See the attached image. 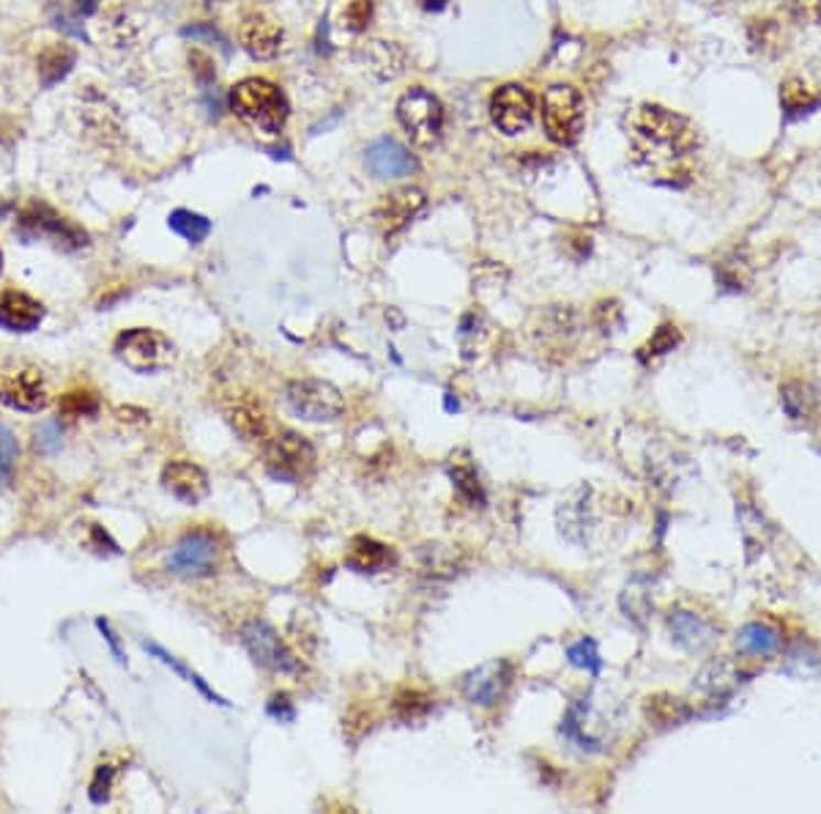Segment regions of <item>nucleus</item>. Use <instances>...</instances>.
<instances>
[{"label": "nucleus", "mask_w": 821, "mask_h": 814, "mask_svg": "<svg viewBox=\"0 0 821 814\" xmlns=\"http://www.w3.org/2000/svg\"><path fill=\"white\" fill-rule=\"evenodd\" d=\"M583 97L572 86H550L543 97V123L556 145H572L583 129Z\"/></svg>", "instance_id": "obj_5"}, {"label": "nucleus", "mask_w": 821, "mask_h": 814, "mask_svg": "<svg viewBox=\"0 0 821 814\" xmlns=\"http://www.w3.org/2000/svg\"><path fill=\"white\" fill-rule=\"evenodd\" d=\"M491 118L504 134H521L534 123V97L528 88L510 83L491 99Z\"/></svg>", "instance_id": "obj_14"}, {"label": "nucleus", "mask_w": 821, "mask_h": 814, "mask_svg": "<svg viewBox=\"0 0 821 814\" xmlns=\"http://www.w3.org/2000/svg\"><path fill=\"white\" fill-rule=\"evenodd\" d=\"M219 541L206 530H193L171 549L167 554V568L178 576H193V579H200V576H208L217 571L219 563Z\"/></svg>", "instance_id": "obj_10"}, {"label": "nucleus", "mask_w": 821, "mask_h": 814, "mask_svg": "<svg viewBox=\"0 0 821 814\" xmlns=\"http://www.w3.org/2000/svg\"><path fill=\"white\" fill-rule=\"evenodd\" d=\"M668 631H671L674 642L679 648L690 650V653H701V650H707L715 642V631H712L710 622L685 609H674L668 615Z\"/></svg>", "instance_id": "obj_19"}, {"label": "nucleus", "mask_w": 821, "mask_h": 814, "mask_svg": "<svg viewBox=\"0 0 821 814\" xmlns=\"http://www.w3.org/2000/svg\"><path fill=\"white\" fill-rule=\"evenodd\" d=\"M239 42L252 58L269 61L280 55L285 44V31L274 17L263 14V11H252L241 20L239 25Z\"/></svg>", "instance_id": "obj_15"}, {"label": "nucleus", "mask_w": 821, "mask_h": 814, "mask_svg": "<svg viewBox=\"0 0 821 814\" xmlns=\"http://www.w3.org/2000/svg\"><path fill=\"white\" fill-rule=\"evenodd\" d=\"M315 447L305 434L296 431H280L266 442V469L274 480L302 482L315 469Z\"/></svg>", "instance_id": "obj_4"}, {"label": "nucleus", "mask_w": 821, "mask_h": 814, "mask_svg": "<svg viewBox=\"0 0 821 814\" xmlns=\"http://www.w3.org/2000/svg\"><path fill=\"white\" fill-rule=\"evenodd\" d=\"M116 357L138 373H154L173 359L171 340L149 327L127 329L116 338Z\"/></svg>", "instance_id": "obj_8"}, {"label": "nucleus", "mask_w": 821, "mask_h": 814, "mask_svg": "<svg viewBox=\"0 0 821 814\" xmlns=\"http://www.w3.org/2000/svg\"><path fill=\"white\" fill-rule=\"evenodd\" d=\"M17 456H20V445H17V436L11 434L6 425H0V486L9 482L11 471H14Z\"/></svg>", "instance_id": "obj_36"}, {"label": "nucleus", "mask_w": 821, "mask_h": 814, "mask_svg": "<svg viewBox=\"0 0 821 814\" xmlns=\"http://www.w3.org/2000/svg\"><path fill=\"white\" fill-rule=\"evenodd\" d=\"M576 313L565 311V307H550V311H545L543 324H539L537 329V338L539 344L548 346V349H561V346H567V340L576 335Z\"/></svg>", "instance_id": "obj_25"}, {"label": "nucleus", "mask_w": 821, "mask_h": 814, "mask_svg": "<svg viewBox=\"0 0 821 814\" xmlns=\"http://www.w3.org/2000/svg\"><path fill=\"white\" fill-rule=\"evenodd\" d=\"M449 477H452V486L460 497L466 499L474 508H482L485 504V488H482L480 475L471 464H452L449 466Z\"/></svg>", "instance_id": "obj_28"}, {"label": "nucleus", "mask_w": 821, "mask_h": 814, "mask_svg": "<svg viewBox=\"0 0 821 814\" xmlns=\"http://www.w3.org/2000/svg\"><path fill=\"white\" fill-rule=\"evenodd\" d=\"M44 305L17 289L0 291V327L6 333H33L42 324Z\"/></svg>", "instance_id": "obj_16"}, {"label": "nucleus", "mask_w": 821, "mask_h": 814, "mask_svg": "<svg viewBox=\"0 0 821 814\" xmlns=\"http://www.w3.org/2000/svg\"><path fill=\"white\" fill-rule=\"evenodd\" d=\"M630 145L633 162L641 171L668 184L688 182V156L699 145V134L688 118L660 105H641L630 116Z\"/></svg>", "instance_id": "obj_1"}, {"label": "nucleus", "mask_w": 821, "mask_h": 814, "mask_svg": "<svg viewBox=\"0 0 821 814\" xmlns=\"http://www.w3.org/2000/svg\"><path fill=\"white\" fill-rule=\"evenodd\" d=\"M742 677L745 675L736 670V664H731V661L725 659H715L699 672L696 688H699L701 694H707V697H725V694H731L740 686Z\"/></svg>", "instance_id": "obj_23"}, {"label": "nucleus", "mask_w": 821, "mask_h": 814, "mask_svg": "<svg viewBox=\"0 0 821 814\" xmlns=\"http://www.w3.org/2000/svg\"><path fill=\"white\" fill-rule=\"evenodd\" d=\"M285 403L307 423H337L346 414V398L331 381L296 379L285 387Z\"/></svg>", "instance_id": "obj_3"}, {"label": "nucleus", "mask_w": 821, "mask_h": 814, "mask_svg": "<svg viewBox=\"0 0 821 814\" xmlns=\"http://www.w3.org/2000/svg\"><path fill=\"white\" fill-rule=\"evenodd\" d=\"M0 272H3V250H0Z\"/></svg>", "instance_id": "obj_47"}, {"label": "nucleus", "mask_w": 821, "mask_h": 814, "mask_svg": "<svg viewBox=\"0 0 821 814\" xmlns=\"http://www.w3.org/2000/svg\"><path fill=\"white\" fill-rule=\"evenodd\" d=\"M784 644V637H780L778 628H773L769 622H747L745 628L736 637V650L745 655H775Z\"/></svg>", "instance_id": "obj_24"}, {"label": "nucleus", "mask_w": 821, "mask_h": 814, "mask_svg": "<svg viewBox=\"0 0 821 814\" xmlns=\"http://www.w3.org/2000/svg\"><path fill=\"white\" fill-rule=\"evenodd\" d=\"M373 0H348V6L342 9V25L348 28V31H368L370 20H373Z\"/></svg>", "instance_id": "obj_35"}, {"label": "nucleus", "mask_w": 821, "mask_h": 814, "mask_svg": "<svg viewBox=\"0 0 821 814\" xmlns=\"http://www.w3.org/2000/svg\"><path fill=\"white\" fill-rule=\"evenodd\" d=\"M269 716L280 718V721H294L296 710L294 702L288 699V694H274L272 702H269Z\"/></svg>", "instance_id": "obj_42"}, {"label": "nucleus", "mask_w": 821, "mask_h": 814, "mask_svg": "<svg viewBox=\"0 0 821 814\" xmlns=\"http://www.w3.org/2000/svg\"><path fill=\"white\" fill-rule=\"evenodd\" d=\"M189 69L193 75L198 77L200 83H211L217 77V66H214V58L204 50H189Z\"/></svg>", "instance_id": "obj_40"}, {"label": "nucleus", "mask_w": 821, "mask_h": 814, "mask_svg": "<svg viewBox=\"0 0 821 814\" xmlns=\"http://www.w3.org/2000/svg\"><path fill=\"white\" fill-rule=\"evenodd\" d=\"M780 102H784V110L789 116H806L819 108L821 97L802 80H789L780 88Z\"/></svg>", "instance_id": "obj_27"}, {"label": "nucleus", "mask_w": 821, "mask_h": 814, "mask_svg": "<svg viewBox=\"0 0 821 814\" xmlns=\"http://www.w3.org/2000/svg\"><path fill=\"white\" fill-rule=\"evenodd\" d=\"M567 659H570L572 666L587 670L592 677H598L600 670H603V659H600L594 639H581V642L570 644V648H567Z\"/></svg>", "instance_id": "obj_33"}, {"label": "nucleus", "mask_w": 821, "mask_h": 814, "mask_svg": "<svg viewBox=\"0 0 821 814\" xmlns=\"http://www.w3.org/2000/svg\"><path fill=\"white\" fill-rule=\"evenodd\" d=\"M364 55H368L370 72L379 75L381 80L397 77L403 72V64H406V55H403V50L395 42H370Z\"/></svg>", "instance_id": "obj_26"}, {"label": "nucleus", "mask_w": 821, "mask_h": 814, "mask_svg": "<svg viewBox=\"0 0 821 814\" xmlns=\"http://www.w3.org/2000/svg\"><path fill=\"white\" fill-rule=\"evenodd\" d=\"M20 228L31 239H47L55 247H64V250H80L88 245V234L80 226H75L72 220L61 217L58 211H53L44 204H31L20 217Z\"/></svg>", "instance_id": "obj_11"}, {"label": "nucleus", "mask_w": 821, "mask_h": 814, "mask_svg": "<svg viewBox=\"0 0 821 814\" xmlns=\"http://www.w3.org/2000/svg\"><path fill=\"white\" fill-rule=\"evenodd\" d=\"M510 683H513V664L507 659H491L485 664L474 666L471 672H466L463 681H460V688H463V697L471 705L493 707L507 694Z\"/></svg>", "instance_id": "obj_13"}, {"label": "nucleus", "mask_w": 821, "mask_h": 814, "mask_svg": "<svg viewBox=\"0 0 821 814\" xmlns=\"http://www.w3.org/2000/svg\"><path fill=\"white\" fill-rule=\"evenodd\" d=\"M97 626H99V631H102V633H105V637H107V642H110V648H112V655H116V659H118V661H123V655H121V648H118V642H116V637H112L110 626H107V622H105V620H99V622H97Z\"/></svg>", "instance_id": "obj_43"}, {"label": "nucleus", "mask_w": 821, "mask_h": 814, "mask_svg": "<svg viewBox=\"0 0 821 814\" xmlns=\"http://www.w3.org/2000/svg\"><path fill=\"white\" fill-rule=\"evenodd\" d=\"M802 9L808 11V17H811V20L821 22V0H802Z\"/></svg>", "instance_id": "obj_44"}, {"label": "nucleus", "mask_w": 821, "mask_h": 814, "mask_svg": "<svg viewBox=\"0 0 821 814\" xmlns=\"http://www.w3.org/2000/svg\"><path fill=\"white\" fill-rule=\"evenodd\" d=\"M364 162H368L370 173L375 178H403L410 176L416 171V160L403 149L397 140H379L368 149L364 154Z\"/></svg>", "instance_id": "obj_18"}, {"label": "nucleus", "mask_w": 821, "mask_h": 814, "mask_svg": "<svg viewBox=\"0 0 821 814\" xmlns=\"http://www.w3.org/2000/svg\"><path fill=\"white\" fill-rule=\"evenodd\" d=\"M0 403L14 412H44L53 403V387L47 376L33 365H17L0 373Z\"/></svg>", "instance_id": "obj_7"}, {"label": "nucleus", "mask_w": 821, "mask_h": 814, "mask_svg": "<svg viewBox=\"0 0 821 814\" xmlns=\"http://www.w3.org/2000/svg\"><path fill=\"white\" fill-rule=\"evenodd\" d=\"M112 777H116V768L99 766L97 779H94V784H91V801H94V804H105V801L110 799Z\"/></svg>", "instance_id": "obj_41"}, {"label": "nucleus", "mask_w": 821, "mask_h": 814, "mask_svg": "<svg viewBox=\"0 0 821 814\" xmlns=\"http://www.w3.org/2000/svg\"><path fill=\"white\" fill-rule=\"evenodd\" d=\"M36 447L42 453H55L61 447V423L58 420H47L36 428Z\"/></svg>", "instance_id": "obj_39"}, {"label": "nucleus", "mask_w": 821, "mask_h": 814, "mask_svg": "<svg viewBox=\"0 0 821 814\" xmlns=\"http://www.w3.org/2000/svg\"><path fill=\"white\" fill-rule=\"evenodd\" d=\"M162 486L173 493L176 499L187 504H198L200 499L208 497V475L193 462H171L162 469Z\"/></svg>", "instance_id": "obj_17"}, {"label": "nucleus", "mask_w": 821, "mask_h": 814, "mask_svg": "<svg viewBox=\"0 0 821 814\" xmlns=\"http://www.w3.org/2000/svg\"><path fill=\"white\" fill-rule=\"evenodd\" d=\"M143 648H145V650H149V653H151V655H156V659H160V661H162V664H165V666H171V670H173V672H178V675H182V677H184V681H187V683H193V686H195V688H198V692H200V694H204V697H208V699H211V702H217V705H228V702H225L222 697H219V694H214V692H211V688H208V683L204 681V677H200V675H198V672H193V670H189V666H184V664H182V661H178V659H176V655H173V653H167V650H165V648H160V644H156V642H143Z\"/></svg>", "instance_id": "obj_29"}, {"label": "nucleus", "mask_w": 821, "mask_h": 814, "mask_svg": "<svg viewBox=\"0 0 821 814\" xmlns=\"http://www.w3.org/2000/svg\"><path fill=\"white\" fill-rule=\"evenodd\" d=\"M422 6H425L427 11H441L444 6H447V0H422Z\"/></svg>", "instance_id": "obj_46"}, {"label": "nucleus", "mask_w": 821, "mask_h": 814, "mask_svg": "<svg viewBox=\"0 0 821 814\" xmlns=\"http://www.w3.org/2000/svg\"><path fill=\"white\" fill-rule=\"evenodd\" d=\"M241 642H244L252 661L261 664L263 670L280 672V675H299L302 672V661L291 653L288 644L280 639V633L266 620L247 622L241 628Z\"/></svg>", "instance_id": "obj_9"}, {"label": "nucleus", "mask_w": 821, "mask_h": 814, "mask_svg": "<svg viewBox=\"0 0 821 814\" xmlns=\"http://www.w3.org/2000/svg\"><path fill=\"white\" fill-rule=\"evenodd\" d=\"M397 118L410 138V143L419 149H430L438 143L444 129V108L438 97H433L427 88H410L397 102Z\"/></svg>", "instance_id": "obj_6"}, {"label": "nucleus", "mask_w": 821, "mask_h": 814, "mask_svg": "<svg viewBox=\"0 0 821 814\" xmlns=\"http://www.w3.org/2000/svg\"><path fill=\"white\" fill-rule=\"evenodd\" d=\"M780 401H784V409L789 412V417L802 420L808 412V390L802 384H786L784 392H780Z\"/></svg>", "instance_id": "obj_37"}, {"label": "nucleus", "mask_w": 821, "mask_h": 814, "mask_svg": "<svg viewBox=\"0 0 821 814\" xmlns=\"http://www.w3.org/2000/svg\"><path fill=\"white\" fill-rule=\"evenodd\" d=\"M230 425L244 442H269L272 439V420L266 409L255 398H241L230 406Z\"/></svg>", "instance_id": "obj_20"}, {"label": "nucleus", "mask_w": 821, "mask_h": 814, "mask_svg": "<svg viewBox=\"0 0 821 814\" xmlns=\"http://www.w3.org/2000/svg\"><path fill=\"white\" fill-rule=\"evenodd\" d=\"M392 563H395L392 549L384 546V543H379L375 538L357 535L351 541V546H348L346 565L357 571V574H379V571H384L386 565H392Z\"/></svg>", "instance_id": "obj_21"}, {"label": "nucleus", "mask_w": 821, "mask_h": 814, "mask_svg": "<svg viewBox=\"0 0 821 814\" xmlns=\"http://www.w3.org/2000/svg\"><path fill=\"white\" fill-rule=\"evenodd\" d=\"M99 0H75V9L77 14H91V11H97Z\"/></svg>", "instance_id": "obj_45"}, {"label": "nucleus", "mask_w": 821, "mask_h": 814, "mask_svg": "<svg viewBox=\"0 0 821 814\" xmlns=\"http://www.w3.org/2000/svg\"><path fill=\"white\" fill-rule=\"evenodd\" d=\"M392 707H395V716L403 718V721H416V718L430 713L433 697L430 694L419 692V688H403V692L395 697V702H392Z\"/></svg>", "instance_id": "obj_31"}, {"label": "nucleus", "mask_w": 821, "mask_h": 814, "mask_svg": "<svg viewBox=\"0 0 821 814\" xmlns=\"http://www.w3.org/2000/svg\"><path fill=\"white\" fill-rule=\"evenodd\" d=\"M685 716H688V707H685L682 699H677V697L649 699V718L655 724L668 727V724H679Z\"/></svg>", "instance_id": "obj_34"}, {"label": "nucleus", "mask_w": 821, "mask_h": 814, "mask_svg": "<svg viewBox=\"0 0 821 814\" xmlns=\"http://www.w3.org/2000/svg\"><path fill=\"white\" fill-rule=\"evenodd\" d=\"M427 198L419 187H397L392 193L381 195V200L373 209V226L384 239H392L401 231H406L416 215L425 209Z\"/></svg>", "instance_id": "obj_12"}, {"label": "nucleus", "mask_w": 821, "mask_h": 814, "mask_svg": "<svg viewBox=\"0 0 821 814\" xmlns=\"http://www.w3.org/2000/svg\"><path fill=\"white\" fill-rule=\"evenodd\" d=\"M75 61H77V53L72 44H66V42L47 44V47H44L36 58V72H39L42 86L53 88L55 83L64 80V77L75 69Z\"/></svg>", "instance_id": "obj_22"}, {"label": "nucleus", "mask_w": 821, "mask_h": 814, "mask_svg": "<svg viewBox=\"0 0 821 814\" xmlns=\"http://www.w3.org/2000/svg\"><path fill=\"white\" fill-rule=\"evenodd\" d=\"M167 226H171L173 231L182 236V239L193 241V245H200V241H204L206 236L211 234V223H208L204 215H195V211H187V209L173 211L171 220H167Z\"/></svg>", "instance_id": "obj_30"}, {"label": "nucleus", "mask_w": 821, "mask_h": 814, "mask_svg": "<svg viewBox=\"0 0 821 814\" xmlns=\"http://www.w3.org/2000/svg\"><path fill=\"white\" fill-rule=\"evenodd\" d=\"M58 412H61V417H69V420L91 417V414L99 412V398L94 395L91 390H69L61 395Z\"/></svg>", "instance_id": "obj_32"}, {"label": "nucleus", "mask_w": 821, "mask_h": 814, "mask_svg": "<svg viewBox=\"0 0 821 814\" xmlns=\"http://www.w3.org/2000/svg\"><path fill=\"white\" fill-rule=\"evenodd\" d=\"M679 344V329L674 327V324H663L660 329L655 333V338L649 340V346H646V354H666V351H674V346Z\"/></svg>", "instance_id": "obj_38"}, {"label": "nucleus", "mask_w": 821, "mask_h": 814, "mask_svg": "<svg viewBox=\"0 0 821 814\" xmlns=\"http://www.w3.org/2000/svg\"><path fill=\"white\" fill-rule=\"evenodd\" d=\"M230 110L263 134H280L288 121V99L274 83L247 77L230 88Z\"/></svg>", "instance_id": "obj_2"}]
</instances>
